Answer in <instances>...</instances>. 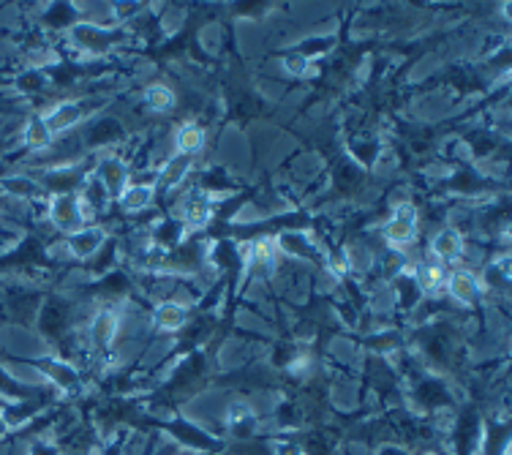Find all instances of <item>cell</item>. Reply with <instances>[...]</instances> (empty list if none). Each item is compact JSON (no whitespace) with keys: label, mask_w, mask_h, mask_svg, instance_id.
Returning <instances> with one entry per match:
<instances>
[{"label":"cell","mask_w":512,"mask_h":455,"mask_svg":"<svg viewBox=\"0 0 512 455\" xmlns=\"http://www.w3.org/2000/svg\"><path fill=\"white\" fill-rule=\"evenodd\" d=\"M420 455H442V453H436V450H423Z\"/></svg>","instance_id":"41"},{"label":"cell","mask_w":512,"mask_h":455,"mask_svg":"<svg viewBox=\"0 0 512 455\" xmlns=\"http://www.w3.org/2000/svg\"><path fill=\"white\" fill-rule=\"evenodd\" d=\"M191 455H197V453H191Z\"/></svg>","instance_id":"44"},{"label":"cell","mask_w":512,"mask_h":455,"mask_svg":"<svg viewBox=\"0 0 512 455\" xmlns=\"http://www.w3.org/2000/svg\"><path fill=\"white\" fill-rule=\"evenodd\" d=\"M93 172V156L85 161H71V164H50L41 167L33 178L41 186V191L50 197H63V194H79V188Z\"/></svg>","instance_id":"5"},{"label":"cell","mask_w":512,"mask_h":455,"mask_svg":"<svg viewBox=\"0 0 512 455\" xmlns=\"http://www.w3.org/2000/svg\"><path fill=\"white\" fill-rule=\"evenodd\" d=\"M0 191L6 197L17 199V202H36V199H47V194L41 191L33 175L25 172H9V175H0Z\"/></svg>","instance_id":"29"},{"label":"cell","mask_w":512,"mask_h":455,"mask_svg":"<svg viewBox=\"0 0 512 455\" xmlns=\"http://www.w3.org/2000/svg\"><path fill=\"white\" fill-rule=\"evenodd\" d=\"M221 426H224L221 436L227 442H251V439L262 434V417L246 398H237L227 406V415H224Z\"/></svg>","instance_id":"10"},{"label":"cell","mask_w":512,"mask_h":455,"mask_svg":"<svg viewBox=\"0 0 512 455\" xmlns=\"http://www.w3.org/2000/svg\"><path fill=\"white\" fill-rule=\"evenodd\" d=\"M281 66L289 77H297V80H303V77H311V71H314V63L308 58H303L300 52L295 50H284L281 52Z\"/></svg>","instance_id":"34"},{"label":"cell","mask_w":512,"mask_h":455,"mask_svg":"<svg viewBox=\"0 0 512 455\" xmlns=\"http://www.w3.org/2000/svg\"><path fill=\"white\" fill-rule=\"evenodd\" d=\"M0 150H3V137H0Z\"/></svg>","instance_id":"42"},{"label":"cell","mask_w":512,"mask_h":455,"mask_svg":"<svg viewBox=\"0 0 512 455\" xmlns=\"http://www.w3.org/2000/svg\"><path fill=\"white\" fill-rule=\"evenodd\" d=\"M50 265V246L47 240L28 232L17 243H11L6 251H0V273L6 270H36Z\"/></svg>","instance_id":"6"},{"label":"cell","mask_w":512,"mask_h":455,"mask_svg":"<svg viewBox=\"0 0 512 455\" xmlns=\"http://www.w3.org/2000/svg\"><path fill=\"white\" fill-rule=\"evenodd\" d=\"M104 104L101 101H90V99H63L58 104H52L47 112H44V120L50 126L52 137L58 139L63 134H69L82 123H88L90 115H96V109H101Z\"/></svg>","instance_id":"7"},{"label":"cell","mask_w":512,"mask_h":455,"mask_svg":"<svg viewBox=\"0 0 512 455\" xmlns=\"http://www.w3.org/2000/svg\"><path fill=\"white\" fill-rule=\"evenodd\" d=\"M6 355H9V349L0 344V360H6Z\"/></svg>","instance_id":"40"},{"label":"cell","mask_w":512,"mask_h":455,"mask_svg":"<svg viewBox=\"0 0 512 455\" xmlns=\"http://www.w3.org/2000/svg\"><path fill=\"white\" fill-rule=\"evenodd\" d=\"M47 221H50L55 232L69 238L82 227H88V213L82 208L77 194H63V197L47 199Z\"/></svg>","instance_id":"11"},{"label":"cell","mask_w":512,"mask_h":455,"mask_svg":"<svg viewBox=\"0 0 512 455\" xmlns=\"http://www.w3.org/2000/svg\"><path fill=\"white\" fill-rule=\"evenodd\" d=\"M194 156H183V153H172L161 167L156 169V191L161 194H172V191H178L183 183L191 175V169H194Z\"/></svg>","instance_id":"21"},{"label":"cell","mask_w":512,"mask_h":455,"mask_svg":"<svg viewBox=\"0 0 512 455\" xmlns=\"http://www.w3.org/2000/svg\"><path fill=\"white\" fill-rule=\"evenodd\" d=\"M142 107L153 115H169L178 109V93L175 88H169L167 82H150L148 88L142 90Z\"/></svg>","instance_id":"30"},{"label":"cell","mask_w":512,"mask_h":455,"mask_svg":"<svg viewBox=\"0 0 512 455\" xmlns=\"http://www.w3.org/2000/svg\"><path fill=\"white\" fill-rule=\"evenodd\" d=\"M11 436V428L6 426V420H3V415H0V442H6Z\"/></svg>","instance_id":"39"},{"label":"cell","mask_w":512,"mask_h":455,"mask_svg":"<svg viewBox=\"0 0 512 455\" xmlns=\"http://www.w3.org/2000/svg\"><path fill=\"white\" fill-rule=\"evenodd\" d=\"M28 455H63V447H60V439L36 436V439H30Z\"/></svg>","instance_id":"37"},{"label":"cell","mask_w":512,"mask_h":455,"mask_svg":"<svg viewBox=\"0 0 512 455\" xmlns=\"http://www.w3.org/2000/svg\"><path fill=\"white\" fill-rule=\"evenodd\" d=\"M139 431H158V434H167L172 442L183 450H191L197 455H221L227 450V439L221 434H213L210 428L199 426L197 420L172 412L169 417H156L153 412L145 409Z\"/></svg>","instance_id":"2"},{"label":"cell","mask_w":512,"mask_h":455,"mask_svg":"<svg viewBox=\"0 0 512 455\" xmlns=\"http://www.w3.org/2000/svg\"><path fill=\"white\" fill-rule=\"evenodd\" d=\"M9 363H20V366L36 368L47 385L55 387L60 398H82L88 393V379L79 371L77 363H71L60 355H41V357H22V355H6Z\"/></svg>","instance_id":"3"},{"label":"cell","mask_w":512,"mask_h":455,"mask_svg":"<svg viewBox=\"0 0 512 455\" xmlns=\"http://www.w3.org/2000/svg\"><path fill=\"white\" fill-rule=\"evenodd\" d=\"M463 254H466V238H463L461 229L453 227V224L442 227L434 238H431V257H434L436 262H442L444 268L461 262Z\"/></svg>","instance_id":"20"},{"label":"cell","mask_w":512,"mask_h":455,"mask_svg":"<svg viewBox=\"0 0 512 455\" xmlns=\"http://www.w3.org/2000/svg\"><path fill=\"white\" fill-rule=\"evenodd\" d=\"M444 295L463 308H477L485 292L483 287H480V278H477V273H472V270H466V268H455L447 273Z\"/></svg>","instance_id":"18"},{"label":"cell","mask_w":512,"mask_h":455,"mask_svg":"<svg viewBox=\"0 0 512 455\" xmlns=\"http://www.w3.org/2000/svg\"><path fill=\"white\" fill-rule=\"evenodd\" d=\"M390 292H393L395 306L401 308V311H406V314H412V311H417V308L425 303V292L420 289V284L414 281L409 265L390 276Z\"/></svg>","instance_id":"22"},{"label":"cell","mask_w":512,"mask_h":455,"mask_svg":"<svg viewBox=\"0 0 512 455\" xmlns=\"http://www.w3.org/2000/svg\"><path fill=\"white\" fill-rule=\"evenodd\" d=\"M158 191H156V178L150 180H131L128 188L120 194V199L115 202L123 213L128 216H137V213H145V210L153 208Z\"/></svg>","instance_id":"24"},{"label":"cell","mask_w":512,"mask_h":455,"mask_svg":"<svg viewBox=\"0 0 512 455\" xmlns=\"http://www.w3.org/2000/svg\"><path fill=\"white\" fill-rule=\"evenodd\" d=\"M123 139H126V126L115 115H99L85 123L82 137H77V145L79 150H101L115 142H123Z\"/></svg>","instance_id":"14"},{"label":"cell","mask_w":512,"mask_h":455,"mask_svg":"<svg viewBox=\"0 0 512 455\" xmlns=\"http://www.w3.org/2000/svg\"><path fill=\"white\" fill-rule=\"evenodd\" d=\"M270 453L273 455H306L292 434H270Z\"/></svg>","instance_id":"35"},{"label":"cell","mask_w":512,"mask_h":455,"mask_svg":"<svg viewBox=\"0 0 512 455\" xmlns=\"http://www.w3.org/2000/svg\"><path fill=\"white\" fill-rule=\"evenodd\" d=\"M109 232L101 224H88V227H82L79 232L69 235V238L63 240V246L69 251L71 259H77V262H90V259L99 254L101 248L107 246Z\"/></svg>","instance_id":"19"},{"label":"cell","mask_w":512,"mask_h":455,"mask_svg":"<svg viewBox=\"0 0 512 455\" xmlns=\"http://www.w3.org/2000/svg\"><path fill=\"white\" fill-rule=\"evenodd\" d=\"M0 404H3V401H0Z\"/></svg>","instance_id":"45"},{"label":"cell","mask_w":512,"mask_h":455,"mask_svg":"<svg viewBox=\"0 0 512 455\" xmlns=\"http://www.w3.org/2000/svg\"><path fill=\"white\" fill-rule=\"evenodd\" d=\"M93 175L101 180V186L107 188V194L112 202H118L120 194H123L128 188V183H131V167H128V161L115 156V153L96 156V159H93Z\"/></svg>","instance_id":"16"},{"label":"cell","mask_w":512,"mask_h":455,"mask_svg":"<svg viewBox=\"0 0 512 455\" xmlns=\"http://www.w3.org/2000/svg\"><path fill=\"white\" fill-rule=\"evenodd\" d=\"M338 41L341 36L338 33H325V36H308V39L297 41L295 47H289V50L300 52L303 58H308L311 63H316L319 58H327V55H333L338 50Z\"/></svg>","instance_id":"33"},{"label":"cell","mask_w":512,"mask_h":455,"mask_svg":"<svg viewBox=\"0 0 512 455\" xmlns=\"http://www.w3.org/2000/svg\"><path fill=\"white\" fill-rule=\"evenodd\" d=\"M77 22H82V9H79L77 3H69V0L50 3V6L39 14L41 28L55 30V33H69Z\"/></svg>","instance_id":"25"},{"label":"cell","mask_w":512,"mask_h":455,"mask_svg":"<svg viewBox=\"0 0 512 455\" xmlns=\"http://www.w3.org/2000/svg\"><path fill=\"white\" fill-rule=\"evenodd\" d=\"M79 311L77 303L71 297L60 295V292H50L44 295V300L36 308V317H33V327L55 352L52 355L66 357L74 363V325H77Z\"/></svg>","instance_id":"1"},{"label":"cell","mask_w":512,"mask_h":455,"mask_svg":"<svg viewBox=\"0 0 512 455\" xmlns=\"http://www.w3.org/2000/svg\"><path fill=\"white\" fill-rule=\"evenodd\" d=\"M20 139L22 148L28 150V153H33V156L55 148V137H52L50 126H47V120H44V112H33V115L25 120Z\"/></svg>","instance_id":"27"},{"label":"cell","mask_w":512,"mask_h":455,"mask_svg":"<svg viewBox=\"0 0 512 455\" xmlns=\"http://www.w3.org/2000/svg\"><path fill=\"white\" fill-rule=\"evenodd\" d=\"M216 197L207 194L202 188H191L188 194H183L178 208V218L188 229H210L213 218H216Z\"/></svg>","instance_id":"13"},{"label":"cell","mask_w":512,"mask_h":455,"mask_svg":"<svg viewBox=\"0 0 512 455\" xmlns=\"http://www.w3.org/2000/svg\"><path fill=\"white\" fill-rule=\"evenodd\" d=\"M273 243H276L278 254H284L297 262H308V265H322L325 268V248L319 246L306 229L286 227L273 232Z\"/></svg>","instance_id":"8"},{"label":"cell","mask_w":512,"mask_h":455,"mask_svg":"<svg viewBox=\"0 0 512 455\" xmlns=\"http://www.w3.org/2000/svg\"><path fill=\"white\" fill-rule=\"evenodd\" d=\"M9 88L22 96V99H44V96H50V80H47V74L41 66H30V69L17 71L14 77L9 80Z\"/></svg>","instance_id":"26"},{"label":"cell","mask_w":512,"mask_h":455,"mask_svg":"<svg viewBox=\"0 0 512 455\" xmlns=\"http://www.w3.org/2000/svg\"><path fill=\"white\" fill-rule=\"evenodd\" d=\"M60 396L50 385H30L11 374L9 368L0 363V401H22V398H47Z\"/></svg>","instance_id":"23"},{"label":"cell","mask_w":512,"mask_h":455,"mask_svg":"<svg viewBox=\"0 0 512 455\" xmlns=\"http://www.w3.org/2000/svg\"><path fill=\"white\" fill-rule=\"evenodd\" d=\"M191 238V229L178 216H158L145 232V243L156 254H169Z\"/></svg>","instance_id":"12"},{"label":"cell","mask_w":512,"mask_h":455,"mask_svg":"<svg viewBox=\"0 0 512 455\" xmlns=\"http://www.w3.org/2000/svg\"><path fill=\"white\" fill-rule=\"evenodd\" d=\"M191 314L194 308L180 303L175 297H167V300H158L153 311H150V325L156 333H169V336H178L186 330V325L191 322Z\"/></svg>","instance_id":"17"},{"label":"cell","mask_w":512,"mask_h":455,"mask_svg":"<svg viewBox=\"0 0 512 455\" xmlns=\"http://www.w3.org/2000/svg\"><path fill=\"white\" fill-rule=\"evenodd\" d=\"M267 11H273V3H235L232 14L235 17H246V20H259Z\"/></svg>","instance_id":"36"},{"label":"cell","mask_w":512,"mask_h":455,"mask_svg":"<svg viewBox=\"0 0 512 455\" xmlns=\"http://www.w3.org/2000/svg\"><path fill=\"white\" fill-rule=\"evenodd\" d=\"M120 325H123V314L115 306L96 308V314L88 322V341L96 352H109L115 347L120 336Z\"/></svg>","instance_id":"15"},{"label":"cell","mask_w":512,"mask_h":455,"mask_svg":"<svg viewBox=\"0 0 512 455\" xmlns=\"http://www.w3.org/2000/svg\"><path fill=\"white\" fill-rule=\"evenodd\" d=\"M417 227H420V208L412 199H401V202H395L393 213L384 221L382 235L390 248H406L417 238Z\"/></svg>","instance_id":"9"},{"label":"cell","mask_w":512,"mask_h":455,"mask_svg":"<svg viewBox=\"0 0 512 455\" xmlns=\"http://www.w3.org/2000/svg\"><path fill=\"white\" fill-rule=\"evenodd\" d=\"M480 278V287L483 292H493V295H507V289H510V278H512V268H510V251H502L499 257H493L488 265H485L483 276Z\"/></svg>","instance_id":"28"},{"label":"cell","mask_w":512,"mask_h":455,"mask_svg":"<svg viewBox=\"0 0 512 455\" xmlns=\"http://www.w3.org/2000/svg\"><path fill=\"white\" fill-rule=\"evenodd\" d=\"M374 455H412V450L401 442H379Z\"/></svg>","instance_id":"38"},{"label":"cell","mask_w":512,"mask_h":455,"mask_svg":"<svg viewBox=\"0 0 512 455\" xmlns=\"http://www.w3.org/2000/svg\"><path fill=\"white\" fill-rule=\"evenodd\" d=\"M0 9H3V3H0Z\"/></svg>","instance_id":"43"},{"label":"cell","mask_w":512,"mask_h":455,"mask_svg":"<svg viewBox=\"0 0 512 455\" xmlns=\"http://www.w3.org/2000/svg\"><path fill=\"white\" fill-rule=\"evenodd\" d=\"M79 202H82V208H85V213H93V216H104L109 208H112V199H109L107 188L101 186V180L90 172L88 178H85V183H82V188H79Z\"/></svg>","instance_id":"31"},{"label":"cell","mask_w":512,"mask_h":455,"mask_svg":"<svg viewBox=\"0 0 512 455\" xmlns=\"http://www.w3.org/2000/svg\"><path fill=\"white\" fill-rule=\"evenodd\" d=\"M131 39V28L123 25H101V22L82 20L69 30V41L85 55H109Z\"/></svg>","instance_id":"4"},{"label":"cell","mask_w":512,"mask_h":455,"mask_svg":"<svg viewBox=\"0 0 512 455\" xmlns=\"http://www.w3.org/2000/svg\"><path fill=\"white\" fill-rule=\"evenodd\" d=\"M205 142L207 134L202 129V123H197V120H186L175 131V153H183V156H194L197 159L199 153L205 150Z\"/></svg>","instance_id":"32"}]
</instances>
